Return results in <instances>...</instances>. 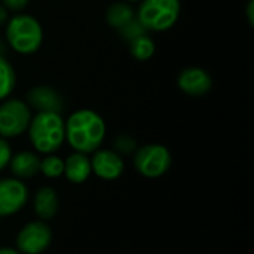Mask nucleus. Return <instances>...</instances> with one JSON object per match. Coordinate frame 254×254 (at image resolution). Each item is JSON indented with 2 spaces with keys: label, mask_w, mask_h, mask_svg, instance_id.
<instances>
[{
  "label": "nucleus",
  "mask_w": 254,
  "mask_h": 254,
  "mask_svg": "<svg viewBox=\"0 0 254 254\" xmlns=\"http://www.w3.org/2000/svg\"><path fill=\"white\" fill-rule=\"evenodd\" d=\"M68 144L80 153L95 152L104 140L106 124L94 110H77L67 119L64 125Z\"/></svg>",
  "instance_id": "f257e3e1"
},
{
  "label": "nucleus",
  "mask_w": 254,
  "mask_h": 254,
  "mask_svg": "<svg viewBox=\"0 0 254 254\" xmlns=\"http://www.w3.org/2000/svg\"><path fill=\"white\" fill-rule=\"evenodd\" d=\"M27 129L34 149L46 155L58 150L65 138L64 121L55 112H39L30 121Z\"/></svg>",
  "instance_id": "f03ea898"
},
{
  "label": "nucleus",
  "mask_w": 254,
  "mask_h": 254,
  "mask_svg": "<svg viewBox=\"0 0 254 254\" xmlns=\"http://www.w3.org/2000/svg\"><path fill=\"white\" fill-rule=\"evenodd\" d=\"M6 39L10 48L19 54L36 52L43 40V30L39 21L30 15L13 16L6 27Z\"/></svg>",
  "instance_id": "7ed1b4c3"
},
{
  "label": "nucleus",
  "mask_w": 254,
  "mask_h": 254,
  "mask_svg": "<svg viewBox=\"0 0 254 254\" xmlns=\"http://www.w3.org/2000/svg\"><path fill=\"white\" fill-rule=\"evenodd\" d=\"M180 15L179 0H143L137 21L150 31H165L171 28Z\"/></svg>",
  "instance_id": "20e7f679"
},
{
  "label": "nucleus",
  "mask_w": 254,
  "mask_h": 254,
  "mask_svg": "<svg viewBox=\"0 0 254 254\" xmlns=\"http://www.w3.org/2000/svg\"><path fill=\"white\" fill-rule=\"evenodd\" d=\"M173 158L170 150L162 144H147L140 147L134 155V167L149 179L164 176L171 167Z\"/></svg>",
  "instance_id": "39448f33"
},
{
  "label": "nucleus",
  "mask_w": 254,
  "mask_h": 254,
  "mask_svg": "<svg viewBox=\"0 0 254 254\" xmlns=\"http://www.w3.org/2000/svg\"><path fill=\"white\" fill-rule=\"evenodd\" d=\"M31 121L28 104L21 100H7L0 104V137L10 138L27 131Z\"/></svg>",
  "instance_id": "423d86ee"
},
{
  "label": "nucleus",
  "mask_w": 254,
  "mask_h": 254,
  "mask_svg": "<svg viewBox=\"0 0 254 254\" xmlns=\"http://www.w3.org/2000/svg\"><path fill=\"white\" fill-rule=\"evenodd\" d=\"M52 241V232L49 226L42 222H30L27 223L16 237V247L19 253L40 254L43 253Z\"/></svg>",
  "instance_id": "0eeeda50"
},
{
  "label": "nucleus",
  "mask_w": 254,
  "mask_h": 254,
  "mask_svg": "<svg viewBox=\"0 0 254 254\" xmlns=\"http://www.w3.org/2000/svg\"><path fill=\"white\" fill-rule=\"evenodd\" d=\"M28 199L25 185L18 179L0 180V216H12L18 213Z\"/></svg>",
  "instance_id": "6e6552de"
},
{
  "label": "nucleus",
  "mask_w": 254,
  "mask_h": 254,
  "mask_svg": "<svg viewBox=\"0 0 254 254\" xmlns=\"http://www.w3.org/2000/svg\"><path fill=\"white\" fill-rule=\"evenodd\" d=\"M177 85L185 94L190 97H201L211 89L213 80L205 70L199 67H189L179 74Z\"/></svg>",
  "instance_id": "1a4fd4ad"
},
{
  "label": "nucleus",
  "mask_w": 254,
  "mask_h": 254,
  "mask_svg": "<svg viewBox=\"0 0 254 254\" xmlns=\"http://www.w3.org/2000/svg\"><path fill=\"white\" fill-rule=\"evenodd\" d=\"M92 171L103 180H115L124 173V161L119 153L112 150H95L91 159Z\"/></svg>",
  "instance_id": "9d476101"
},
{
  "label": "nucleus",
  "mask_w": 254,
  "mask_h": 254,
  "mask_svg": "<svg viewBox=\"0 0 254 254\" xmlns=\"http://www.w3.org/2000/svg\"><path fill=\"white\" fill-rule=\"evenodd\" d=\"M28 104L39 112H55L60 113L63 109L61 95L48 86H36L27 94Z\"/></svg>",
  "instance_id": "9b49d317"
},
{
  "label": "nucleus",
  "mask_w": 254,
  "mask_h": 254,
  "mask_svg": "<svg viewBox=\"0 0 254 254\" xmlns=\"http://www.w3.org/2000/svg\"><path fill=\"white\" fill-rule=\"evenodd\" d=\"M91 171H92L91 159H88V156L85 153L76 152L64 161V173L63 174H65L67 180L74 185L83 183L89 177Z\"/></svg>",
  "instance_id": "f8f14e48"
},
{
  "label": "nucleus",
  "mask_w": 254,
  "mask_h": 254,
  "mask_svg": "<svg viewBox=\"0 0 254 254\" xmlns=\"http://www.w3.org/2000/svg\"><path fill=\"white\" fill-rule=\"evenodd\" d=\"M10 171L16 179H30L40 171V159L31 152H19L10 158Z\"/></svg>",
  "instance_id": "ddd939ff"
},
{
  "label": "nucleus",
  "mask_w": 254,
  "mask_h": 254,
  "mask_svg": "<svg viewBox=\"0 0 254 254\" xmlns=\"http://www.w3.org/2000/svg\"><path fill=\"white\" fill-rule=\"evenodd\" d=\"M34 211L39 219L49 220L58 211V196L52 188H42L34 196Z\"/></svg>",
  "instance_id": "4468645a"
},
{
  "label": "nucleus",
  "mask_w": 254,
  "mask_h": 254,
  "mask_svg": "<svg viewBox=\"0 0 254 254\" xmlns=\"http://www.w3.org/2000/svg\"><path fill=\"white\" fill-rule=\"evenodd\" d=\"M106 18H107V22L121 30L124 28L127 24H129L131 21L135 19L134 16V10L129 4L124 3V1H118V3H113L109 9H107V13H106Z\"/></svg>",
  "instance_id": "2eb2a0df"
},
{
  "label": "nucleus",
  "mask_w": 254,
  "mask_h": 254,
  "mask_svg": "<svg viewBox=\"0 0 254 254\" xmlns=\"http://www.w3.org/2000/svg\"><path fill=\"white\" fill-rule=\"evenodd\" d=\"M129 45H131V48H129L131 55L138 61L150 60L152 55L155 54V43L146 33L135 37L134 40H131Z\"/></svg>",
  "instance_id": "dca6fc26"
},
{
  "label": "nucleus",
  "mask_w": 254,
  "mask_h": 254,
  "mask_svg": "<svg viewBox=\"0 0 254 254\" xmlns=\"http://www.w3.org/2000/svg\"><path fill=\"white\" fill-rule=\"evenodd\" d=\"M15 70L7 60L0 55V100H4L15 88Z\"/></svg>",
  "instance_id": "f3484780"
},
{
  "label": "nucleus",
  "mask_w": 254,
  "mask_h": 254,
  "mask_svg": "<svg viewBox=\"0 0 254 254\" xmlns=\"http://www.w3.org/2000/svg\"><path fill=\"white\" fill-rule=\"evenodd\" d=\"M40 171L49 179H57L64 173V161L55 155H49L40 161Z\"/></svg>",
  "instance_id": "a211bd4d"
},
{
  "label": "nucleus",
  "mask_w": 254,
  "mask_h": 254,
  "mask_svg": "<svg viewBox=\"0 0 254 254\" xmlns=\"http://www.w3.org/2000/svg\"><path fill=\"white\" fill-rule=\"evenodd\" d=\"M119 31H121L122 37L127 39L128 42H131V40H134L135 37H138V36H141V34L146 33L144 27H143L137 19H134V21H131L129 24H127V25H125L124 28H121Z\"/></svg>",
  "instance_id": "6ab92c4d"
},
{
  "label": "nucleus",
  "mask_w": 254,
  "mask_h": 254,
  "mask_svg": "<svg viewBox=\"0 0 254 254\" xmlns=\"http://www.w3.org/2000/svg\"><path fill=\"white\" fill-rule=\"evenodd\" d=\"M115 146H116L119 153H125V155L132 153L135 150V141L128 135H119L115 140Z\"/></svg>",
  "instance_id": "aec40b11"
},
{
  "label": "nucleus",
  "mask_w": 254,
  "mask_h": 254,
  "mask_svg": "<svg viewBox=\"0 0 254 254\" xmlns=\"http://www.w3.org/2000/svg\"><path fill=\"white\" fill-rule=\"evenodd\" d=\"M12 158V152H10V146L6 141V138L0 137V171L9 164Z\"/></svg>",
  "instance_id": "412c9836"
},
{
  "label": "nucleus",
  "mask_w": 254,
  "mask_h": 254,
  "mask_svg": "<svg viewBox=\"0 0 254 254\" xmlns=\"http://www.w3.org/2000/svg\"><path fill=\"white\" fill-rule=\"evenodd\" d=\"M3 1V4H4V7L6 9H9V10H22L27 4H28V1L30 0H1Z\"/></svg>",
  "instance_id": "4be33fe9"
},
{
  "label": "nucleus",
  "mask_w": 254,
  "mask_h": 254,
  "mask_svg": "<svg viewBox=\"0 0 254 254\" xmlns=\"http://www.w3.org/2000/svg\"><path fill=\"white\" fill-rule=\"evenodd\" d=\"M247 18H249V22L250 25L254 24V0H250L249 4H247Z\"/></svg>",
  "instance_id": "5701e85b"
},
{
  "label": "nucleus",
  "mask_w": 254,
  "mask_h": 254,
  "mask_svg": "<svg viewBox=\"0 0 254 254\" xmlns=\"http://www.w3.org/2000/svg\"><path fill=\"white\" fill-rule=\"evenodd\" d=\"M6 19H7V12H6V7L0 4V25H1V24H4V22H6Z\"/></svg>",
  "instance_id": "b1692460"
},
{
  "label": "nucleus",
  "mask_w": 254,
  "mask_h": 254,
  "mask_svg": "<svg viewBox=\"0 0 254 254\" xmlns=\"http://www.w3.org/2000/svg\"><path fill=\"white\" fill-rule=\"evenodd\" d=\"M0 254H19L15 249H9V247H1L0 249Z\"/></svg>",
  "instance_id": "393cba45"
},
{
  "label": "nucleus",
  "mask_w": 254,
  "mask_h": 254,
  "mask_svg": "<svg viewBox=\"0 0 254 254\" xmlns=\"http://www.w3.org/2000/svg\"><path fill=\"white\" fill-rule=\"evenodd\" d=\"M128 1H138V0H128Z\"/></svg>",
  "instance_id": "a878e982"
}]
</instances>
